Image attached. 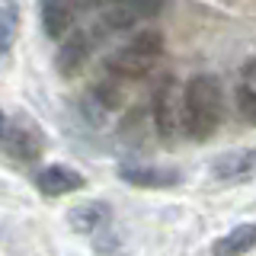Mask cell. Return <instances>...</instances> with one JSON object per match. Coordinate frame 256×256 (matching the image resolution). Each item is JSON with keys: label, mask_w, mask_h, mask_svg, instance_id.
<instances>
[{"label": "cell", "mask_w": 256, "mask_h": 256, "mask_svg": "<svg viewBox=\"0 0 256 256\" xmlns=\"http://www.w3.org/2000/svg\"><path fill=\"white\" fill-rule=\"evenodd\" d=\"M224 118V93L214 74H196L182 86L180 128L192 141H208Z\"/></svg>", "instance_id": "cell-1"}, {"label": "cell", "mask_w": 256, "mask_h": 256, "mask_svg": "<svg viewBox=\"0 0 256 256\" xmlns=\"http://www.w3.org/2000/svg\"><path fill=\"white\" fill-rule=\"evenodd\" d=\"M164 58V32L160 29H141L132 38L116 48L106 58V74L116 80H141L154 70V64Z\"/></svg>", "instance_id": "cell-2"}, {"label": "cell", "mask_w": 256, "mask_h": 256, "mask_svg": "<svg viewBox=\"0 0 256 256\" xmlns=\"http://www.w3.org/2000/svg\"><path fill=\"white\" fill-rule=\"evenodd\" d=\"M180 112H182V93L173 77H160L150 96V116H154V128L164 141H173L180 132Z\"/></svg>", "instance_id": "cell-3"}, {"label": "cell", "mask_w": 256, "mask_h": 256, "mask_svg": "<svg viewBox=\"0 0 256 256\" xmlns=\"http://www.w3.org/2000/svg\"><path fill=\"white\" fill-rule=\"evenodd\" d=\"M93 48H96V38L90 29H70L68 36L61 38V48H58V58H54V68H58L61 77H77L80 70L90 64L93 58Z\"/></svg>", "instance_id": "cell-4"}, {"label": "cell", "mask_w": 256, "mask_h": 256, "mask_svg": "<svg viewBox=\"0 0 256 256\" xmlns=\"http://www.w3.org/2000/svg\"><path fill=\"white\" fill-rule=\"evenodd\" d=\"M212 176L218 182H246L256 176V148H240V150H228V154L212 160Z\"/></svg>", "instance_id": "cell-5"}, {"label": "cell", "mask_w": 256, "mask_h": 256, "mask_svg": "<svg viewBox=\"0 0 256 256\" xmlns=\"http://www.w3.org/2000/svg\"><path fill=\"white\" fill-rule=\"evenodd\" d=\"M45 150V141L38 134L36 125L29 122H16L10 128V134H4V154L16 160V164H36Z\"/></svg>", "instance_id": "cell-6"}, {"label": "cell", "mask_w": 256, "mask_h": 256, "mask_svg": "<svg viewBox=\"0 0 256 256\" xmlns=\"http://www.w3.org/2000/svg\"><path fill=\"white\" fill-rule=\"evenodd\" d=\"M118 176L128 186L138 189H173L182 182V173L176 166H148V164H122Z\"/></svg>", "instance_id": "cell-7"}, {"label": "cell", "mask_w": 256, "mask_h": 256, "mask_svg": "<svg viewBox=\"0 0 256 256\" xmlns=\"http://www.w3.org/2000/svg\"><path fill=\"white\" fill-rule=\"evenodd\" d=\"M38 20H42V29L48 38H64L70 29H74L77 20V6L70 0H38Z\"/></svg>", "instance_id": "cell-8"}, {"label": "cell", "mask_w": 256, "mask_h": 256, "mask_svg": "<svg viewBox=\"0 0 256 256\" xmlns=\"http://www.w3.org/2000/svg\"><path fill=\"white\" fill-rule=\"evenodd\" d=\"M84 173H77L74 166H61V164H52V166H45L42 173L36 176V186L42 196L48 198H58V196H68V192H77V189H84Z\"/></svg>", "instance_id": "cell-9"}, {"label": "cell", "mask_w": 256, "mask_h": 256, "mask_svg": "<svg viewBox=\"0 0 256 256\" xmlns=\"http://www.w3.org/2000/svg\"><path fill=\"white\" fill-rule=\"evenodd\" d=\"M256 250V224H237L212 244V256H246Z\"/></svg>", "instance_id": "cell-10"}, {"label": "cell", "mask_w": 256, "mask_h": 256, "mask_svg": "<svg viewBox=\"0 0 256 256\" xmlns=\"http://www.w3.org/2000/svg\"><path fill=\"white\" fill-rule=\"evenodd\" d=\"M106 221H109V205L106 202H84V205H74L68 212V224L77 234H93V230H100Z\"/></svg>", "instance_id": "cell-11"}, {"label": "cell", "mask_w": 256, "mask_h": 256, "mask_svg": "<svg viewBox=\"0 0 256 256\" xmlns=\"http://www.w3.org/2000/svg\"><path fill=\"white\" fill-rule=\"evenodd\" d=\"M237 109L244 122L256 125V58H250L240 68V84H237Z\"/></svg>", "instance_id": "cell-12"}, {"label": "cell", "mask_w": 256, "mask_h": 256, "mask_svg": "<svg viewBox=\"0 0 256 256\" xmlns=\"http://www.w3.org/2000/svg\"><path fill=\"white\" fill-rule=\"evenodd\" d=\"M118 84H122V80H116V77H109V74L96 84L93 93H96V100H100L106 109H118V106H122V86H118Z\"/></svg>", "instance_id": "cell-13"}, {"label": "cell", "mask_w": 256, "mask_h": 256, "mask_svg": "<svg viewBox=\"0 0 256 256\" xmlns=\"http://www.w3.org/2000/svg\"><path fill=\"white\" fill-rule=\"evenodd\" d=\"M125 6L134 13L138 22H144V20H157V16L170 6V0H125Z\"/></svg>", "instance_id": "cell-14"}, {"label": "cell", "mask_w": 256, "mask_h": 256, "mask_svg": "<svg viewBox=\"0 0 256 256\" xmlns=\"http://www.w3.org/2000/svg\"><path fill=\"white\" fill-rule=\"evenodd\" d=\"M13 36H16V10L4 0V6H0V54L10 52Z\"/></svg>", "instance_id": "cell-15"}, {"label": "cell", "mask_w": 256, "mask_h": 256, "mask_svg": "<svg viewBox=\"0 0 256 256\" xmlns=\"http://www.w3.org/2000/svg\"><path fill=\"white\" fill-rule=\"evenodd\" d=\"M74 6H80V10H106V6H112L116 0H70Z\"/></svg>", "instance_id": "cell-16"}, {"label": "cell", "mask_w": 256, "mask_h": 256, "mask_svg": "<svg viewBox=\"0 0 256 256\" xmlns=\"http://www.w3.org/2000/svg\"><path fill=\"white\" fill-rule=\"evenodd\" d=\"M0 138H4V112H0Z\"/></svg>", "instance_id": "cell-17"}]
</instances>
